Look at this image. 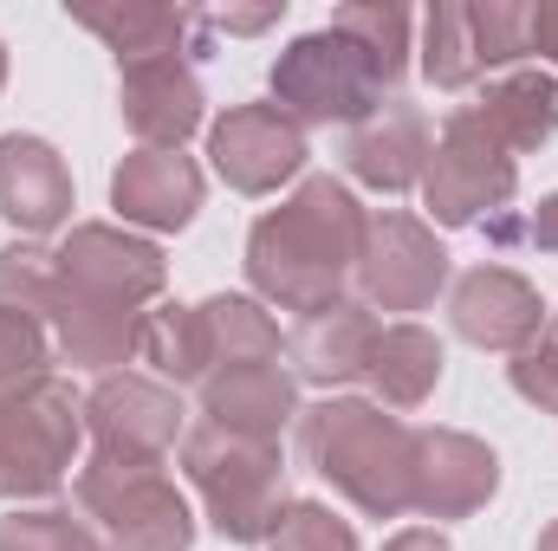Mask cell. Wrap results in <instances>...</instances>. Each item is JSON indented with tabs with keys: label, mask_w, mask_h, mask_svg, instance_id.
<instances>
[{
	"label": "cell",
	"mask_w": 558,
	"mask_h": 551,
	"mask_svg": "<svg viewBox=\"0 0 558 551\" xmlns=\"http://www.w3.org/2000/svg\"><path fill=\"white\" fill-rule=\"evenodd\" d=\"M364 234H371L364 201L331 175H305L292 201L267 208L247 234V279L260 305L299 318L344 305V279L364 260Z\"/></svg>",
	"instance_id": "1"
},
{
	"label": "cell",
	"mask_w": 558,
	"mask_h": 551,
	"mask_svg": "<svg viewBox=\"0 0 558 551\" xmlns=\"http://www.w3.org/2000/svg\"><path fill=\"white\" fill-rule=\"evenodd\" d=\"M410 448H416V428L384 415V403L325 396V403L299 409V454H305V467L331 493H344L364 519L410 513Z\"/></svg>",
	"instance_id": "2"
},
{
	"label": "cell",
	"mask_w": 558,
	"mask_h": 551,
	"mask_svg": "<svg viewBox=\"0 0 558 551\" xmlns=\"http://www.w3.org/2000/svg\"><path fill=\"white\" fill-rule=\"evenodd\" d=\"M182 474L195 480L208 526L228 546H274L279 519H286V461L279 441H241L221 428H189L182 434Z\"/></svg>",
	"instance_id": "3"
},
{
	"label": "cell",
	"mask_w": 558,
	"mask_h": 551,
	"mask_svg": "<svg viewBox=\"0 0 558 551\" xmlns=\"http://www.w3.org/2000/svg\"><path fill=\"white\" fill-rule=\"evenodd\" d=\"M78 506L98 519L111 551H189L195 546V513L175 493V480L156 461H118L92 454L78 467Z\"/></svg>",
	"instance_id": "4"
},
{
	"label": "cell",
	"mask_w": 558,
	"mask_h": 551,
	"mask_svg": "<svg viewBox=\"0 0 558 551\" xmlns=\"http://www.w3.org/2000/svg\"><path fill=\"white\" fill-rule=\"evenodd\" d=\"M274 105L299 131L305 124H351L357 131L384 105V78L338 26H318V33H299L274 59Z\"/></svg>",
	"instance_id": "5"
},
{
	"label": "cell",
	"mask_w": 558,
	"mask_h": 551,
	"mask_svg": "<svg viewBox=\"0 0 558 551\" xmlns=\"http://www.w3.org/2000/svg\"><path fill=\"white\" fill-rule=\"evenodd\" d=\"M78 441H85V396H72V383L59 377L0 403V500L59 493Z\"/></svg>",
	"instance_id": "6"
},
{
	"label": "cell",
	"mask_w": 558,
	"mask_h": 551,
	"mask_svg": "<svg viewBox=\"0 0 558 551\" xmlns=\"http://www.w3.org/2000/svg\"><path fill=\"white\" fill-rule=\"evenodd\" d=\"M513 188H520V162L481 131V118L468 105H454L428 149V169H422L428 215L441 228H474V221H494L513 201Z\"/></svg>",
	"instance_id": "7"
},
{
	"label": "cell",
	"mask_w": 558,
	"mask_h": 551,
	"mask_svg": "<svg viewBox=\"0 0 558 551\" xmlns=\"http://www.w3.org/2000/svg\"><path fill=\"white\" fill-rule=\"evenodd\" d=\"M59 285L65 292H85L98 305H124L143 311L162 285H169V260L156 241L124 234V228H105V221H78L59 247Z\"/></svg>",
	"instance_id": "8"
},
{
	"label": "cell",
	"mask_w": 558,
	"mask_h": 551,
	"mask_svg": "<svg viewBox=\"0 0 558 551\" xmlns=\"http://www.w3.org/2000/svg\"><path fill=\"white\" fill-rule=\"evenodd\" d=\"M357 285L371 311H428L435 292L448 285V254L435 228H422L416 215H371Z\"/></svg>",
	"instance_id": "9"
},
{
	"label": "cell",
	"mask_w": 558,
	"mask_h": 551,
	"mask_svg": "<svg viewBox=\"0 0 558 551\" xmlns=\"http://www.w3.org/2000/svg\"><path fill=\"white\" fill-rule=\"evenodd\" d=\"M85 428L98 441V454H118V461H169V448L182 441V396L156 377L137 370H118V377H98V390L85 396Z\"/></svg>",
	"instance_id": "10"
},
{
	"label": "cell",
	"mask_w": 558,
	"mask_h": 551,
	"mask_svg": "<svg viewBox=\"0 0 558 551\" xmlns=\"http://www.w3.org/2000/svg\"><path fill=\"white\" fill-rule=\"evenodd\" d=\"M305 131L279 105H234L228 118L208 124V162L234 195H274L305 169Z\"/></svg>",
	"instance_id": "11"
},
{
	"label": "cell",
	"mask_w": 558,
	"mask_h": 551,
	"mask_svg": "<svg viewBox=\"0 0 558 551\" xmlns=\"http://www.w3.org/2000/svg\"><path fill=\"white\" fill-rule=\"evenodd\" d=\"M500 493V454L461 428H416L410 448V513L468 519Z\"/></svg>",
	"instance_id": "12"
},
{
	"label": "cell",
	"mask_w": 558,
	"mask_h": 551,
	"mask_svg": "<svg viewBox=\"0 0 558 551\" xmlns=\"http://www.w3.org/2000/svg\"><path fill=\"white\" fill-rule=\"evenodd\" d=\"M454 331L481 351H526L539 331H546V305L533 292V279H520L513 267H474V273L454 279Z\"/></svg>",
	"instance_id": "13"
},
{
	"label": "cell",
	"mask_w": 558,
	"mask_h": 551,
	"mask_svg": "<svg viewBox=\"0 0 558 551\" xmlns=\"http://www.w3.org/2000/svg\"><path fill=\"white\" fill-rule=\"evenodd\" d=\"M118 111L143 149H182L202 131L208 98H202V78L189 72V59H149V65L118 72Z\"/></svg>",
	"instance_id": "14"
},
{
	"label": "cell",
	"mask_w": 558,
	"mask_h": 551,
	"mask_svg": "<svg viewBox=\"0 0 558 551\" xmlns=\"http://www.w3.org/2000/svg\"><path fill=\"white\" fill-rule=\"evenodd\" d=\"M111 208L149 228V234H182L202 208V169L182 149H131L111 169Z\"/></svg>",
	"instance_id": "15"
},
{
	"label": "cell",
	"mask_w": 558,
	"mask_h": 551,
	"mask_svg": "<svg viewBox=\"0 0 558 551\" xmlns=\"http://www.w3.org/2000/svg\"><path fill=\"white\" fill-rule=\"evenodd\" d=\"M0 221H13L33 241L72 221V169L46 137H0Z\"/></svg>",
	"instance_id": "16"
},
{
	"label": "cell",
	"mask_w": 558,
	"mask_h": 551,
	"mask_svg": "<svg viewBox=\"0 0 558 551\" xmlns=\"http://www.w3.org/2000/svg\"><path fill=\"white\" fill-rule=\"evenodd\" d=\"M202 421L241 441H279V428L299 421V377L279 364H241L202 377Z\"/></svg>",
	"instance_id": "17"
},
{
	"label": "cell",
	"mask_w": 558,
	"mask_h": 551,
	"mask_svg": "<svg viewBox=\"0 0 558 551\" xmlns=\"http://www.w3.org/2000/svg\"><path fill=\"white\" fill-rule=\"evenodd\" d=\"M428 118H422L416 105H377L351 143H344V162H351V175L364 182V188H384V195H403V188H416L422 169H428Z\"/></svg>",
	"instance_id": "18"
},
{
	"label": "cell",
	"mask_w": 558,
	"mask_h": 551,
	"mask_svg": "<svg viewBox=\"0 0 558 551\" xmlns=\"http://www.w3.org/2000/svg\"><path fill=\"white\" fill-rule=\"evenodd\" d=\"M377 331H384V325H377L371 305H357V298L299 318V331L286 338V351H292V377H299V383H318V390L357 383V377L371 370V344H377Z\"/></svg>",
	"instance_id": "19"
},
{
	"label": "cell",
	"mask_w": 558,
	"mask_h": 551,
	"mask_svg": "<svg viewBox=\"0 0 558 551\" xmlns=\"http://www.w3.org/2000/svg\"><path fill=\"white\" fill-rule=\"evenodd\" d=\"M72 20L118 52V72L149 65V59H182L189 39L202 33V20L189 7H149V0H137V7H72Z\"/></svg>",
	"instance_id": "20"
},
{
	"label": "cell",
	"mask_w": 558,
	"mask_h": 551,
	"mask_svg": "<svg viewBox=\"0 0 558 551\" xmlns=\"http://www.w3.org/2000/svg\"><path fill=\"white\" fill-rule=\"evenodd\" d=\"M468 111L481 118V131L500 143L507 156H526V149L558 137V78L553 72H507Z\"/></svg>",
	"instance_id": "21"
},
{
	"label": "cell",
	"mask_w": 558,
	"mask_h": 551,
	"mask_svg": "<svg viewBox=\"0 0 558 551\" xmlns=\"http://www.w3.org/2000/svg\"><path fill=\"white\" fill-rule=\"evenodd\" d=\"M137 325H143V311L98 305V298H85V292H65V285H59L52 331H59V357H65V364L98 370V377H118V364H131V357H137Z\"/></svg>",
	"instance_id": "22"
},
{
	"label": "cell",
	"mask_w": 558,
	"mask_h": 551,
	"mask_svg": "<svg viewBox=\"0 0 558 551\" xmlns=\"http://www.w3.org/2000/svg\"><path fill=\"white\" fill-rule=\"evenodd\" d=\"M441 338L435 331H422L416 318H403V325H384L377 331V344H371V390L390 403V409H422L428 396H435V383H441Z\"/></svg>",
	"instance_id": "23"
},
{
	"label": "cell",
	"mask_w": 558,
	"mask_h": 551,
	"mask_svg": "<svg viewBox=\"0 0 558 551\" xmlns=\"http://www.w3.org/2000/svg\"><path fill=\"white\" fill-rule=\"evenodd\" d=\"M195 311H202V331H208V377L215 370H241V364H279V325L267 318L260 298L215 292Z\"/></svg>",
	"instance_id": "24"
},
{
	"label": "cell",
	"mask_w": 558,
	"mask_h": 551,
	"mask_svg": "<svg viewBox=\"0 0 558 551\" xmlns=\"http://www.w3.org/2000/svg\"><path fill=\"white\" fill-rule=\"evenodd\" d=\"M137 364H149L156 383H169V390L202 383V377H208V331H202V311H195V305H156V311H143Z\"/></svg>",
	"instance_id": "25"
},
{
	"label": "cell",
	"mask_w": 558,
	"mask_h": 551,
	"mask_svg": "<svg viewBox=\"0 0 558 551\" xmlns=\"http://www.w3.org/2000/svg\"><path fill=\"white\" fill-rule=\"evenodd\" d=\"M422 72H428L435 91H468L474 78H487L468 0H435L428 7V20H422Z\"/></svg>",
	"instance_id": "26"
},
{
	"label": "cell",
	"mask_w": 558,
	"mask_h": 551,
	"mask_svg": "<svg viewBox=\"0 0 558 551\" xmlns=\"http://www.w3.org/2000/svg\"><path fill=\"white\" fill-rule=\"evenodd\" d=\"M331 26L371 59V72L384 78V91L410 72V13L397 0H351V7L331 13Z\"/></svg>",
	"instance_id": "27"
},
{
	"label": "cell",
	"mask_w": 558,
	"mask_h": 551,
	"mask_svg": "<svg viewBox=\"0 0 558 551\" xmlns=\"http://www.w3.org/2000/svg\"><path fill=\"white\" fill-rule=\"evenodd\" d=\"M0 311L52 325V311H59V254H46L39 241L0 247Z\"/></svg>",
	"instance_id": "28"
},
{
	"label": "cell",
	"mask_w": 558,
	"mask_h": 551,
	"mask_svg": "<svg viewBox=\"0 0 558 551\" xmlns=\"http://www.w3.org/2000/svg\"><path fill=\"white\" fill-rule=\"evenodd\" d=\"M39 383H52V338H46V325H33L20 311H0V403H13V396H26Z\"/></svg>",
	"instance_id": "29"
},
{
	"label": "cell",
	"mask_w": 558,
	"mask_h": 551,
	"mask_svg": "<svg viewBox=\"0 0 558 551\" xmlns=\"http://www.w3.org/2000/svg\"><path fill=\"white\" fill-rule=\"evenodd\" d=\"M468 13H474V46L487 72L533 52V0H468Z\"/></svg>",
	"instance_id": "30"
},
{
	"label": "cell",
	"mask_w": 558,
	"mask_h": 551,
	"mask_svg": "<svg viewBox=\"0 0 558 551\" xmlns=\"http://www.w3.org/2000/svg\"><path fill=\"white\" fill-rule=\"evenodd\" d=\"M0 551H105L72 513L39 506V513H13L0 519Z\"/></svg>",
	"instance_id": "31"
},
{
	"label": "cell",
	"mask_w": 558,
	"mask_h": 551,
	"mask_svg": "<svg viewBox=\"0 0 558 551\" xmlns=\"http://www.w3.org/2000/svg\"><path fill=\"white\" fill-rule=\"evenodd\" d=\"M274 551H357V532H351L331 506L292 500L286 519H279V532H274Z\"/></svg>",
	"instance_id": "32"
},
{
	"label": "cell",
	"mask_w": 558,
	"mask_h": 551,
	"mask_svg": "<svg viewBox=\"0 0 558 551\" xmlns=\"http://www.w3.org/2000/svg\"><path fill=\"white\" fill-rule=\"evenodd\" d=\"M487 234H494V241H526V247H539V254H558V195H546L520 228H513V221H494Z\"/></svg>",
	"instance_id": "33"
},
{
	"label": "cell",
	"mask_w": 558,
	"mask_h": 551,
	"mask_svg": "<svg viewBox=\"0 0 558 551\" xmlns=\"http://www.w3.org/2000/svg\"><path fill=\"white\" fill-rule=\"evenodd\" d=\"M533 52L558 65V0H533Z\"/></svg>",
	"instance_id": "34"
},
{
	"label": "cell",
	"mask_w": 558,
	"mask_h": 551,
	"mask_svg": "<svg viewBox=\"0 0 558 551\" xmlns=\"http://www.w3.org/2000/svg\"><path fill=\"white\" fill-rule=\"evenodd\" d=\"M274 20H279V0L274 7H241V13L228 7V13H215V26H228V33H260V26H274Z\"/></svg>",
	"instance_id": "35"
},
{
	"label": "cell",
	"mask_w": 558,
	"mask_h": 551,
	"mask_svg": "<svg viewBox=\"0 0 558 551\" xmlns=\"http://www.w3.org/2000/svg\"><path fill=\"white\" fill-rule=\"evenodd\" d=\"M384 551H454V546H448L435 526H403V532H397V539H390Z\"/></svg>",
	"instance_id": "36"
},
{
	"label": "cell",
	"mask_w": 558,
	"mask_h": 551,
	"mask_svg": "<svg viewBox=\"0 0 558 551\" xmlns=\"http://www.w3.org/2000/svg\"><path fill=\"white\" fill-rule=\"evenodd\" d=\"M539 551H558V519L546 526V532H539Z\"/></svg>",
	"instance_id": "37"
},
{
	"label": "cell",
	"mask_w": 558,
	"mask_h": 551,
	"mask_svg": "<svg viewBox=\"0 0 558 551\" xmlns=\"http://www.w3.org/2000/svg\"><path fill=\"white\" fill-rule=\"evenodd\" d=\"M539 338H546V344H553V351H558V311H553V331H539Z\"/></svg>",
	"instance_id": "38"
},
{
	"label": "cell",
	"mask_w": 558,
	"mask_h": 551,
	"mask_svg": "<svg viewBox=\"0 0 558 551\" xmlns=\"http://www.w3.org/2000/svg\"><path fill=\"white\" fill-rule=\"evenodd\" d=\"M0 85H7V46H0Z\"/></svg>",
	"instance_id": "39"
}]
</instances>
